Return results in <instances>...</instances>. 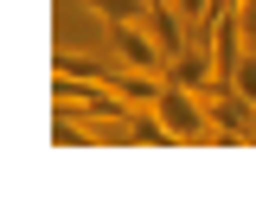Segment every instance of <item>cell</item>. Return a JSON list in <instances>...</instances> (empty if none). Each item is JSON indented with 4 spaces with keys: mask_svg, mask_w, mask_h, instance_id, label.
Instances as JSON below:
<instances>
[{
    "mask_svg": "<svg viewBox=\"0 0 256 224\" xmlns=\"http://www.w3.org/2000/svg\"><path fill=\"white\" fill-rule=\"evenodd\" d=\"M160 122L173 128V141H218V122H212V96L186 90V84H173L166 77V90H160Z\"/></svg>",
    "mask_w": 256,
    "mask_h": 224,
    "instance_id": "cell-1",
    "label": "cell"
},
{
    "mask_svg": "<svg viewBox=\"0 0 256 224\" xmlns=\"http://www.w3.org/2000/svg\"><path fill=\"white\" fill-rule=\"evenodd\" d=\"M109 45H116V58L134 64V70H166V45L148 32V20H122V26H109Z\"/></svg>",
    "mask_w": 256,
    "mask_h": 224,
    "instance_id": "cell-2",
    "label": "cell"
},
{
    "mask_svg": "<svg viewBox=\"0 0 256 224\" xmlns=\"http://www.w3.org/2000/svg\"><path fill=\"white\" fill-rule=\"evenodd\" d=\"M52 77H70V84H90V77H116L102 58H84V52H70V45H58L52 52Z\"/></svg>",
    "mask_w": 256,
    "mask_h": 224,
    "instance_id": "cell-3",
    "label": "cell"
},
{
    "mask_svg": "<svg viewBox=\"0 0 256 224\" xmlns=\"http://www.w3.org/2000/svg\"><path fill=\"white\" fill-rule=\"evenodd\" d=\"M58 6H84L102 26H122V20H148V0H58Z\"/></svg>",
    "mask_w": 256,
    "mask_h": 224,
    "instance_id": "cell-4",
    "label": "cell"
},
{
    "mask_svg": "<svg viewBox=\"0 0 256 224\" xmlns=\"http://www.w3.org/2000/svg\"><path fill=\"white\" fill-rule=\"evenodd\" d=\"M230 90H244V96L256 102V52H250L244 64H237V77H230Z\"/></svg>",
    "mask_w": 256,
    "mask_h": 224,
    "instance_id": "cell-5",
    "label": "cell"
},
{
    "mask_svg": "<svg viewBox=\"0 0 256 224\" xmlns=\"http://www.w3.org/2000/svg\"><path fill=\"white\" fill-rule=\"evenodd\" d=\"M237 20H244V32L256 38V0H244V6H237Z\"/></svg>",
    "mask_w": 256,
    "mask_h": 224,
    "instance_id": "cell-6",
    "label": "cell"
}]
</instances>
